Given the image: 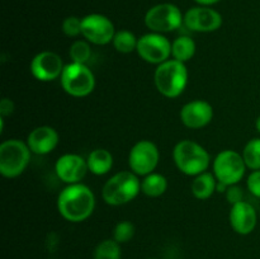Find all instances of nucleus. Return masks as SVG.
Listing matches in <instances>:
<instances>
[{
    "label": "nucleus",
    "mask_w": 260,
    "mask_h": 259,
    "mask_svg": "<svg viewBox=\"0 0 260 259\" xmlns=\"http://www.w3.org/2000/svg\"><path fill=\"white\" fill-rule=\"evenodd\" d=\"M141 192V180L134 172L116 173L103 185L102 197L109 206H122L129 203Z\"/></svg>",
    "instance_id": "2"
},
{
    "label": "nucleus",
    "mask_w": 260,
    "mask_h": 259,
    "mask_svg": "<svg viewBox=\"0 0 260 259\" xmlns=\"http://www.w3.org/2000/svg\"><path fill=\"white\" fill-rule=\"evenodd\" d=\"M173 159L178 169L189 177L205 173L211 161L207 150L192 140H182L178 142L173 150Z\"/></svg>",
    "instance_id": "4"
},
{
    "label": "nucleus",
    "mask_w": 260,
    "mask_h": 259,
    "mask_svg": "<svg viewBox=\"0 0 260 259\" xmlns=\"http://www.w3.org/2000/svg\"><path fill=\"white\" fill-rule=\"evenodd\" d=\"M30 149L27 142L10 139L0 145V174L4 178H17L27 169L30 161Z\"/></svg>",
    "instance_id": "5"
},
{
    "label": "nucleus",
    "mask_w": 260,
    "mask_h": 259,
    "mask_svg": "<svg viewBox=\"0 0 260 259\" xmlns=\"http://www.w3.org/2000/svg\"><path fill=\"white\" fill-rule=\"evenodd\" d=\"M184 25L193 32H215L222 25V17L217 10L212 8H190L184 14Z\"/></svg>",
    "instance_id": "13"
},
{
    "label": "nucleus",
    "mask_w": 260,
    "mask_h": 259,
    "mask_svg": "<svg viewBox=\"0 0 260 259\" xmlns=\"http://www.w3.org/2000/svg\"><path fill=\"white\" fill-rule=\"evenodd\" d=\"M94 259H121V246L114 239L99 243L94 250Z\"/></svg>",
    "instance_id": "24"
},
{
    "label": "nucleus",
    "mask_w": 260,
    "mask_h": 259,
    "mask_svg": "<svg viewBox=\"0 0 260 259\" xmlns=\"http://www.w3.org/2000/svg\"><path fill=\"white\" fill-rule=\"evenodd\" d=\"M216 188H217V179L215 174L205 172L202 174L196 175L190 189H192V195L197 200H207L216 192Z\"/></svg>",
    "instance_id": "19"
},
{
    "label": "nucleus",
    "mask_w": 260,
    "mask_h": 259,
    "mask_svg": "<svg viewBox=\"0 0 260 259\" xmlns=\"http://www.w3.org/2000/svg\"><path fill=\"white\" fill-rule=\"evenodd\" d=\"M196 2H197L198 4L203 5V7H208V5L216 4V3H218L220 0H196Z\"/></svg>",
    "instance_id": "31"
},
{
    "label": "nucleus",
    "mask_w": 260,
    "mask_h": 259,
    "mask_svg": "<svg viewBox=\"0 0 260 259\" xmlns=\"http://www.w3.org/2000/svg\"><path fill=\"white\" fill-rule=\"evenodd\" d=\"M69 55L73 62L86 63L91 57V48L88 41H75L70 46Z\"/></svg>",
    "instance_id": "25"
},
{
    "label": "nucleus",
    "mask_w": 260,
    "mask_h": 259,
    "mask_svg": "<svg viewBox=\"0 0 260 259\" xmlns=\"http://www.w3.org/2000/svg\"><path fill=\"white\" fill-rule=\"evenodd\" d=\"M145 24L152 32H173L184 24V17L177 5L164 3L147 10L145 15Z\"/></svg>",
    "instance_id": "8"
},
{
    "label": "nucleus",
    "mask_w": 260,
    "mask_h": 259,
    "mask_svg": "<svg viewBox=\"0 0 260 259\" xmlns=\"http://www.w3.org/2000/svg\"><path fill=\"white\" fill-rule=\"evenodd\" d=\"M135 235V225L129 221H121L113 230V239L119 244L127 243Z\"/></svg>",
    "instance_id": "26"
},
{
    "label": "nucleus",
    "mask_w": 260,
    "mask_h": 259,
    "mask_svg": "<svg viewBox=\"0 0 260 259\" xmlns=\"http://www.w3.org/2000/svg\"><path fill=\"white\" fill-rule=\"evenodd\" d=\"M160 160V152L156 145L149 140H141L131 147L128 154V165L131 172L137 175L154 173Z\"/></svg>",
    "instance_id": "9"
},
{
    "label": "nucleus",
    "mask_w": 260,
    "mask_h": 259,
    "mask_svg": "<svg viewBox=\"0 0 260 259\" xmlns=\"http://www.w3.org/2000/svg\"><path fill=\"white\" fill-rule=\"evenodd\" d=\"M154 83L157 91L167 98H177L188 84V70L184 62L169 58L157 65L154 74Z\"/></svg>",
    "instance_id": "3"
},
{
    "label": "nucleus",
    "mask_w": 260,
    "mask_h": 259,
    "mask_svg": "<svg viewBox=\"0 0 260 259\" xmlns=\"http://www.w3.org/2000/svg\"><path fill=\"white\" fill-rule=\"evenodd\" d=\"M243 157L246 167L251 170H260V139L255 137L246 142L243 150Z\"/></svg>",
    "instance_id": "23"
},
{
    "label": "nucleus",
    "mask_w": 260,
    "mask_h": 259,
    "mask_svg": "<svg viewBox=\"0 0 260 259\" xmlns=\"http://www.w3.org/2000/svg\"><path fill=\"white\" fill-rule=\"evenodd\" d=\"M88 169L94 175H104L113 167V155L107 149H95L88 155Z\"/></svg>",
    "instance_id": "18"
},
{
    "label": "nucleus",
    "mask_w": 260,
    "mask_h": 259,
    "mask_svg": "<svg viewBox=\"0 0 260 259\" xmlns=\"http://www.w3.org/2000/svg\"><path fill=\"white\" fill-rule=\"evenodd\" d=\"M246 168L243 154L234 150H223L213 160V174L217 182L226 185L238 184L245 175Z\"/></svg>",
    "instance_id": "7"
},
{
    "label": "nucleus",
    "mask_w": 260,
    "mask_h": 259,
    "mask_svg": "<svg viewBox=\"0 0 260 259\" xmlns=\"http://www.w3.org/2000/svg\"><path fill=\"white\" fill-rule=\"evenodd\" d=\"M136 51L146 62L160 65L172 56V42L162 33L151 32L139 38Z\"/></svg>",
    "instance_id": "10"
},
{
    "label": "nucleus",
    "mask_w": 260,
    "mask_h": 259,
    "mask_svg": "<svg viewBox=\"0 0 260 259\" xmlns=\"http://www.w3.org/2000/svg\"><path fill=\"white\" fill-rule=\"evenodd\" d=\"M168 189V179L160 173H150L141 180V192L147 197H160Z\"/></svg>",
    "instance_id": "20"
},
{
    "label": "nucleus",
    "mask_w": 260,
    "mask_h": 259,
    "mask_svg": "<svg viewBox=\"0 0 260 259\" xmlns=\"http://www.w3.org/2000/svg\"><path fill=\"white\" fill-rule=\"evenodd\" d=\"M213 119V107L202 99L188 102L180 109V121L192 130L203 128Z\"/></svg>",
    "instance_id": "15"
},
{
    "label": "nucleus",
    "mask_w": 260,
    "mask_h": 259,
    "mask_svg": "<svg viewBox=\"0 0 260 259\" xmlns=\"http://www.w3.org/2000/svg\"><path fill=\"white\" fill-rule=\"evenodd\" d=\"M149 259H155V258H149Z\"/></svg>",
    "instance_id": "33"
},
{
    "label": "nucleus",
    "mask_w": 260,
    "mask_h": 259,
    "mask_svg": "<svg viewBox=\"0 0 260 259\" xmlns=\"http://www.w3.org/2000/svg\"><path fill=\"white\" fill-rule=\"evenodd\" d=\"M27 145L33 154L47 155L58 145V134L51 126H38L29 132Z\"/></svg>",
    "instance_id": "17"
},
{
    "label": "nucleus",
    "mask_w": 260,
    "mask_h": 259,
    "mask_svg": "<svg viewBox=\"0 0 260 259\" xmlns=\"http://www.w3.org/2000/svg\"><path fill=\"white\" fill-rule=\"evenodd\" d=\"M226 198H228L229 203H230L231 206L235 205V203H239L241 202V201H244V193H243V189H241L240 187H239L238 184H234V185H229L228 187V190H226Z\"/></svg>",
    "instance_id": "29"
},
{
    "label": "nucleus",
    "mask_w": 260,
    "mask_h": 259,
    "mask_svg": "<svg viewBox=\"0 0 260 259\" xmlns=\"http://www.w3.org/2000/svg\"><path fill=\"white\" fill-rule=\"evenodd\" d=\"M95 208V196L83 183L68 184L57 197V210L65 220L81 222L89 218Z\"/></svg>",
    "instance_id": "1"
},
{
    "label": "nucleus",
    "mask_w": 260,
    "mask_h": 259,
    "mask_svg": "<svg viewBox=\"0 0 260 259\" xmlns=\"http://www.w3.org/2000/svg\"><path fill=\"white\" fill-rule=\"evenodd\" d=\"M13 112H14V103H13L12 99L3 98L0 101V116H2V118L10 116Z\"/></svg>",
    "instance_id": "30"
},
{
    "label": "nucleus",
    "mask_w": 260,
    "mask_h": 259,
    "mask_svg": "<svg viewBox=\"0 0 260 259\" xmlns=\"http://www.w3.org/2000/svg\"><path fill=\"white\" fill-rule=\"evenodd\" d=\"M60 80L63 90L75 98L88 96L95 88V76L86 63L71 62L65 65Z\"/></svg>",
    "instance_id": "6"
},
{
    "label": "nucleus",
    "mask_w": 260,
    "mask_h": 259,
    "mask_svg": "<svg viewBox=\"0 0 260 259\" xmlns=\"http://www.w3.org/2000/svg\"><path fill=\"white\" fill-rule=\"evenodd\" d=\"M112 43H113L116 51H118L119 53H131L135 50H137L139 38H136V36L131 30L122 29L116 32Z\"/></svg>",
    "instance_id": "22"
},
{
    "label": "nucleus",
    "mask_w": 260,
    "mask_h": 259,
    "mask_svg": "<svg viewBox=\"0 0 260 259\" xmlns=\"http://www.w3.org/2000/svg\"><path fill=\"white\" fill-rule=\"evenodd\" d=\"M255 127H256V130H258V132L260 134V116L258 117V118H256V121H255Z\"/></svg>",
    "instance_id": "32"
},
{
    "label": "nucleus",
    "mask_w": 260,
    "mask_h": 259,
    "mask_svg": "<svg viewBox=\"0 0 260 259\" xmlns=\"http://www.w3.org/2000/svg\"><path fill=\"white\" fill-rule=\"evenodd\" d=\"M81 35L89 43L103 46L113 41L116 29L108 17L93 13L81 19Z\"/></svg>",
    "instance_id": "11"
},
{
    "label": "nucleus",
    "mask_w": 260,
    "mask_h": 259,
    "mask_svg": "<svg viewBox=\"0 0 260 259\" xmlns=\"http://www.w3.org/2000/svg\"><path fill=\"white\" fill-rule=\"evenodd\" d=\"M196 55V42L189 36H180L172 43V56L180 62H187Z\"/></svg>",
    "instance_id": "21"
},
{
    "label": "nucleus",
    "mask_w": 260,
    "mask_h": 259,
    "mask_svg": "<svg viewBox=\"0 0 260 259\" xmlns=\"http://www.w3.org/2000/svg\"><path fill=\"white\" fill-rule=\"evenodd\" d=\"M62 32L68 37H76L81 35V19L78 17H68L62 22Z\"/></svg>",
    "instance_id": "27"
},
{
    "label": "nucleus",
    "mask_w": 260,
    "mask_h": 259,
    "mask_svg": "<svg viewBox=\"0 0 260 259\" xmlns=\"http://www.w3.org/2000/svg\"><path fill=\"white\" fill-rule=\"evenodd\" d=\"M88 170L86 159L78 154L61 155L55 164V172L58 179H61L66 184L80 183Z\"/></svg>",
    "instance_id": "14"
},
{
    "label": "nucleus",
    "mask_w": 260,
    "mask_h": 259,
    "mask_svg": "<svg viewBox=\"0 0 260 259\" xmlns=\"http://www.w3.org/2000/svg\"><path fill=\"white\" fill-rule=\"evenodd\" d=\"M246 187L251 195L260 198V170L251 172V174L248 177V180H246Z\"/></svg>",
    "instance_id": "28"
},
{
    "label": "nucleus",
    "mask_w": 260,
    "mask_h": 259,
    "mask_svg": "<svg viewBox=\"0 0 260 259\" xmlns=\"http://www.w3.org/2000/svg\"><path fill=\"white\" fill-rule=\"evenodd\" d=\"M63 61L60 56L52 51H42L37 53L30 61V74L40 81H53L62 74Z\"/></svg>",
    "instance_id": "12"
},
{
    "label": "nucleus",
    "mask_w": 260,
    "mask_h": 259,
    "mask_svg": "<svg viewBox=\"0 0 260 259\" xmlns=\"http://www.w3.org/2000/svg\"><path fill=\"white\" fill-rule=\"evenodd\" d=\"M256 220L258 216L255 208L246 201H241L231 206L229 221L235 233L240 235H249L255 229Z\"/></svg>",
    "instance_id": "16"
}]
</instances>
